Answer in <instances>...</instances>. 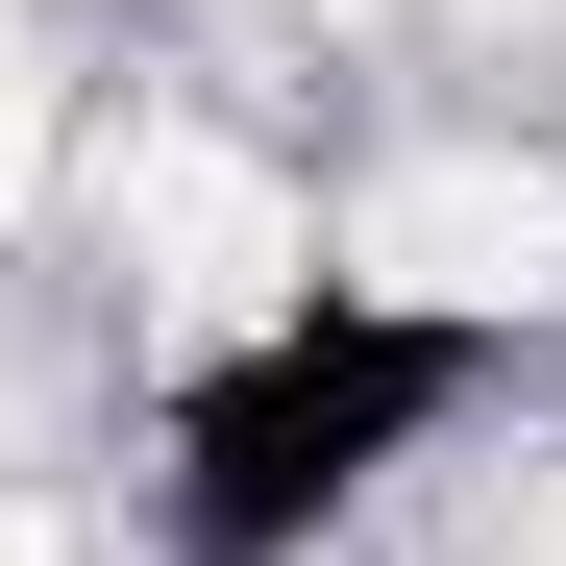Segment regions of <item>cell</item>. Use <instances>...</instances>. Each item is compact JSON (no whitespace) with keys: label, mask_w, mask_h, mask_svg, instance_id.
<instances>
[{"label":"cell","mask_w":566,"mask_h":566,"mask_svg":"<svg viewBox=\"0 0 566 566\" xmlns=\"http://www.w3.org/2000/svg\"><path fill=\"white\" fill-rule=\"evenodd\" d=\"M468 369H493V345L419 321V296H296L271 345H222L198 395H172V542H198V566H296L419 419H468Z\"/></svg>","instance_id":"cell-1"}]
</instances>
